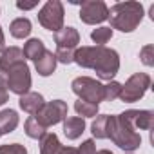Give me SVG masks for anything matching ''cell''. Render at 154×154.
Returning a JSON list of instances; mask_svg holds the SVG:
<instances>
[{
  "label": "cell",
  "instance_id": "14",
  "mask_svg": "<svg viewBox=\"0 0 154 154\" xmlns=\"http://www.w3.org/2000/svg\"><path fill=\"white\" fill-rule=\"evenodd\" d=\"M131 111V122L134 129L141 131H150L154 127V112L152 111H138V109H129Z\"/></svg>",
  "mask_w": 154,
  "mask_h": 154
},
{
  "label": "cell",
  "instance_id": "11",
  "mask_svg": "<svg viewBox=\"0 0 154 154\" xmlns=\"http://www.w3.org/2000/svg\"><path fill=\"white\" fill-rule=\"evenodd\" d=\"M54 42H56V47L76 49V45L80 44V33L74 27H62L58 33H54Z\"/></svg>",
  "mask_w": 154,
  "mask_h": 154
},
{
  "label": "cell",
  "instance_id": "7",
  "mask_svg": "<svg viewBox=\"0 0 154 154\" xmlns=\"http://www.w3.org/2000/svg\"><path fill=\"white\" fill-rule=\"evenodd\" d=\"M63 4L60 0H49L44 4V8L38 11V22L47 31L58 33L63 27Z\"/></svg>",
  "mask_w": 154,
  "mask_h": 154
},
{
  "label": "cell",
  "instance_id": "25",
  "mask_svg": "<svg viewBox=\"0 0 154 154\" xmlns=\"http://www.w3.org/2000/svg\"><path fill=\"white\" fill-rule=\"evenodd\" d=\"M74 51L76 49H63V47H56V62H62V63H71L72 58H74Z\"/></svg>",
  "mask_w": 154,
  "mask_h": 154
},
{
  "label": "cell",
  "instance_id": "13",
  "mask_svg": "<svg viewBox=\"0 0 154 154\" xmlns=\"http://www.w3.org/2000/svg\"><path fill=\"white\" fill-rule=\"evenodd\" d=\"M85 131V120L80 116H69L63 120V134L67 140H78Z\"/></svg>",
  "mask_w": 154,
  "mask_h": 154
},
{
  "label": "cell",
  "instance_id": "24",
  "mask_svg": "<svg viewBox=\"0 0 154 154\" xmlns=\"http://www.w3.org/2000/svg\"><path fill=\"white\" fill-rule=\"evenodd\" d=\"M0 154H27V149L20 143H6L0 145Z\"/></svg>",
  "mask_w": 154,
  "mask_h": 154
},
{
  "label": "cell",
  "instance_id": "30",
  "mask_svg": "<svg viewBox=\"0 0 154 154\" xmlns=\"http://www.w3.org/2000/svg\"><path fill=\"white\" fill-rule=\"evenodd\" d=\"M6 49V38H4V31H2V27H0V53H2Z\"/></svg>",
  "mask_w": 154,
  "mask_h": 154
},
{
  "label": "cell",
  "instance_id": "1",
  "mask_svg": "<svg viewBox=\"0 0 154 154\" xmlns=\"http://www.w3.org/2000/svg\"><path fill=\"white\" fill-rule=\"evenodd\" d=\"M80 67L93 69L98 78L102 80H112L120 71V56L114 49H109L105 45H93V47H78L74 51V58Z\"/></svg>",
  "mask_w": 154,
  "mask_h": 154
},
{
  "label": "cell",
  "instance_id": "20",
  "mask_svg": "<svg viewBox=\"0 0 154 154\" xmlns=\"http://www.w3.org/2000/svg\"><path fill=\"white\" fill-rule=\"evenodd\" d=\"M24 131H26V134H27L29 138H33V140H42V138L45 136V127H42L33 116H29V118L26 120Z\"/></svg>",
  "mask_w": 154,
  "mask_h": 154
},
{
  "label": "cell",
  "instance_id": "4",
  "mask_svg": "<svg viewBox=\"0 0 154 154\" xmlns=\"http://www.w3.org/2000/svg\"><path fill=\"white\" fill-rule=\"evenodd\" d=\"M71 89L78 96V100H84V102H89L94 105H100V102H103V85L98 80L89 78V76L74 78L71 84Z\"/></svg>",
  "mask_w": 154,
  "mask_h": 154
},
{
  "label": "cell",
  "instance_id": "26",
  "mask_svg": "<svg viewBox=\"0 0 154 154\" xmlns=\"http://www.w3.org/2000/svg\"><path fill=\"white\" fill-rule=\"evenodd\" d=\"M140 58H141V62H143L145 65L152 67V65H154V45L149 44V45L141 47V51H140Z\"/></svg>",
  "mask_w": 154,
  "mask_h": 154
},
{
  "label": "cell",
  "instance_id": "22",
  "mask_svg": "<svg viewBox=\"0 0 154 154\" xmlns=\"http://www.w3.org/2000/svg\"><path fill=\"white\" fill-rule=\"evenodd\" d=\"M91 38L96 45H105L111 38H112V29L111 27H98V29H93L91 33Z\"/></svg>",
  "mask_w": 154,
  "mask_h": 154
},
{
  "label": "cell",
  "instance_id": "31",
  "mask_svg": "<svg viewBox=\"0 0 154 154\" xmlns=\"http://www.w3.org/2000/svg\"><path fill=\"white\" fill-rule=\"evenodd\" d=\"M94 154H112V152L107 150V149H103V150H98V152H94Z\"/></svg>",
  "mask_w": 154,
  "mask_h": 154
},
{
  "label": "cell",
  "instance_id": "2",
  "mask_svg": "<svg viewBox=\"0 0 154 154\" xmlns=\"http://www.w3.org/2000/svg\"><path fill=\"white\" fill-rule=\"evenodd\" d=\"M109 138L114 145H118L123 150H136L141 145V136L136 132L132 122H131V111H125L118 116H111L109 120Z\"/></svg>",
  "mask_w": 154,
  "mask_h": 154
},
{
  "label": "cell",
  "instance_id": "32",
  "mask_svg": "<svg viewBox=\"0 0 154 154\" xmlns=\"http://www.w3.org/2000/svg\"><path fill=\"white\" fill-rule=\"evenodd\" d=\"M0 136H2V134H0Z\"/></svg>",
  "mask_w": 154,
  "mask_h": 154
},
{
  "label": "cell",
  "instance_id": "19",
  "mask_svg": "<svg viewBox=\"0 0 154 154\" xmlns=\"http://www.w3.org/2000/svg\"><path fill=\"white\" fill-rule=\"evenodd\" d=\"M9 31H11V35L15 36V38H26V36H29V33H31V22H29V18H15L11 24H9Z\"/></svg>",
  "mask_w": 154,
  "mask_h": 154
},
{
  "label": "cell",
  "instance_id": "17",
  "mask_svg": "<svg viewBox=\"0 0 154 154\" xmlns=\"http://www.w3.org/2000/svg\"><path fill=\"white\" fill-rule=\"evenodd\" d=\"M109 120H111L109 114H100V116H96V120L91 123V132H93L94 138H98V140L109 138Z\"/></svg>",
  "mask_w": 154,
  "mask_h": 154
},
{
  "label": "cell",
  "instance_id": "5",
  "mask_svg": "<svg viewBox=\"0 0 154 154\" xmlns=\"http://www.w3.org/2000/svg\"><path fill=\"white\" fill-rule=\"evenodd\" d=\"M6 87L18 94V96H24L29 93L31 89V72H29V65L26 63V60L15 63L8 74H6Z\"/></svg>",
  "mask_w": 154,
  "mask_h": 154
},
{
  "label": "cell",
  "instance_id": "8",
  "mask_svg": "<svg viewBox=\"0 0 154 154\" xmlns=\"http://www.w3.org/2000/svg\"><path fill=\"white\" fill-rule=\"evenodd\" d=\"M33 118L45 129L51 127V125H56V123H60L67 118V103L62 102V100L47 102V103H44V107Z\"/></svg>",
  "mask_w": 154,
  "mask_h": 154
},
{
  "label": "cell",
  "instance_id": "18",
  "mask_svg": "<svg viewBox=\"0 0 154 154\" xmlns=\"http://www.w3.org/2000/svg\"><path fill=\"white\" fill-rule=\"evenodd\" d=\"M24 58H27V60H38L44 53H45V47H44V42L42 40H38V38H31V40H27V44L24 45Z\"/></svg>",
  "mask_w": 154,
  "mask_h": 154
},
{
  "label": "cell",
  "instance_id": "15",
  "mask_svg": "<svg viewBox=\"0 0 154 154\" xmlns=\"http://www.w3.org/2000/svg\"><path fill=\"white\" fill-rule=\"evenodd\" d=\"M35 69H36V72L40 76H51L54 72V69H56V56H54V53L45 49V53L38 60H35Z\"/></svg>",
  "mask_w": 154,
  "mask_h": 154
},
{
  "label": "cell",
  "instance_id": "23",
  "mask_svg": "<svg viewBox=\"0 0 154 154\" xmlns=\"http://www.w3.org/2000/svg\"><path fill=\"white\" fill-rule=\"evenodd\" d=\"M120 93H122V84L111 80L107 85H103V100L105 102H112L116 98H120Z\"/></svg>",
  "mask_w": 154,
  "mask_h": 154
},
{
  "label": "cell",
  "instance_id": "6",
  "mask_svg": "<svg viewBox=\"0 0 154 154\" xmlns=\"http://www.w3.org/2000/svg\"><path fill=\"white\" fill-rule=\"evenodd\" d=\"M149 87H150V76L147 72H134L131 78L122 85L120 100L125 102V103L138 102L140 98H143V94L147 93Z\"/></svg>",
  "mask_w": 154,
  "mask_h": 154
},
{
  "label": "cell",
  "instance_id": "9",
  "mask_svg": "<svg viewBox=\"0 0 154 154\" xmlns=\"http://www.w3.org/2000/svg\"><path fill=\"white\" fill-rule=\"evenodd\" d=\"M107 17H109V8L102 0H85L80 4V20L84 24L89 26L102 24L103 20H107Z\"/></svg>",
  "mask_w": 154,
  "mask_h": 154
},
{
  "label": "cell",
  "instance_id": "21",
  "mask_svg": "<svg viewBox=\"0 0 154 154\" xmlns=\"http://www.w3.org/2000/svg\"><path fill=\"white\" fill-rule=\"evenodd\" d=\"M74 111L78 112L80 118H93V116L98 114V105L84 102V100H78V102H74Z\"/></svg>",
  "mask_w": 154,
  "mask_h": 154
},
{
  "label": "cell",
  "instance_id": "27",
  "mask_svg": "<svg viewBox=\"0 0 154 154\" xmlns=\"http://www.w3.org/2000/svg\"><path fill=\"white\" fill-rule=\"evenodd\" d=\"M96 152V145L93 140H85L78 149H76V154H94Z\"/></svg>",
  "mask_w": 154,
  "mask_h": 154
},
{
  "label": "cell",
  "instance_id": "12",
  "mask_svg": "<svg viewBox=\"0 0 154 154\" xmlns=\"http://www.w3.org/2000/svg\"><path fill=\"white\" fill-rule=\"evenodd\" d=\"M44 96L40 94V93H27V94H24V96H20V100H18V105H20V109L22 111H26V112H29L31 116H35L42 107H44Z\"/></svg>",
  "mask_w": 154,
  "mask_h": 154
},
{
  "label": "cell",
  "instance_id": "16",
  "mask_svg": "<svg viewBox=\"0 0 154 154\" xmlns=\"http://www.w3.org/2000/svg\"><path fill=\"white\" fill-rule=\"evenodd\" d=\"M18 125V114L13 109L0 111V134H9Z\"/></svg>",
  "mask_w": 154,
  "mask_h": 154
},
{
  "label": "cell",
  "instance_id": "3",
  "mask_svg": "<svg viewBox=\"0 0 154 154\" xmlns=\"http://www.w3.org/2000/svg\"><path fill=\"white\" fill-rule=\"evenodd\" d=\"M111 27L122 33H132L143 20V6L140 2L129 0V2H118L109 9Z\"/></svg>",
  "mask_w": 154,
  "mask_h": 154
},
{
  "label": "cell",
  "instance_id": "10",
  "mask_svg": "<svg viewBox=\"0 0 154 154\" xmlns=\"http://www.w3.org/2000/svg\"><path fill=\"white\" fill-rule=\"evenodd\" d=\"M40 154H76L74 147H63L54 132H45L40 140Z\"/></svg>",
  "mask_w": 154,
  "mask_h": 154
},
{
  "label": "cell",
  "instance_id": "29",
  "mask_svg": "<svg viewBox=\"0 0 154 154\" xmlns=\"http://www.w3.org/2000/svg\"><path fill=\"white\" fill-rule=\"evenodd\" d=\"M38 6V2H29V4H24V2H17V8L18 9H33V8H36Z\"/></svg>",
  "mask_w": 154,
  "mask_h": 154
},
{
  "label": "cell",
  "instance_id": "28",
  "mask_svg": "<svg viewBox=\"0 0 154 154\" xmlns=\"http://www.w3.org/2000/svg\"><path fill=\"white\" fill-rule=\"evenodd\" d=\"M9 98V93H8V87L4 84H0V105H4Z\"/></svg>",
  "mask_w": 154,
  "mask_h": 154
}]
</instances>
